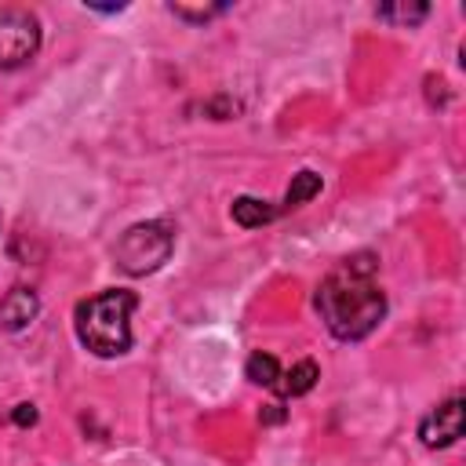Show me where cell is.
<instances>
[{"label": "cell", "mask_w": 466, "mask_h": 466, "mask_svg": "<svg viewBox=\"0 0 466 466\" xmlns=\"http://www.w3.org/2000/svg\"><path fill=\"white\" fill-rule=\"evenodd\" d=\"M15 422H36V411H33V404H18V411H15Z\"/></svg>", "instance_id": "4fadbf2b"}, {"label": "cell", "mask_w": 466, "mask_h": 466, "mask_svg": "<svg viewBox=\"0 0 466 466\" xmlns=\"http://www.w3.org/2000/svg\"><path fill=\"white\" fill-rule=\"evenodd\" d=\"M317 379H320L317 364L313 360H299L291 371H284L277 379V390H280V397H302V393H309L317 386Z\"/></svg>", "instance_id": "52a82bcc"}, {"label": "cell", "mask_w": 466, "mask_h": 466, "mask_svg": "<svg viewBox=\"0 0 466 466\" xmlns=\"http://www.w3.org/2000/svg\"><path fill=\"white\" fill-rule=\"evenodd\" d=\"M419 437L426 448H451L462 437V397H448L444 404H437L419 422Z\"/></svg>", "instance_id": "5b68a950"}, {"label": "cell", "mask_w": 466, "mask_h": 466, "mask_svg": "<svg viewBox=\"0 0 466 466\" xmlns=\"http://www.w3.org/2000/svg\"><path fill=\"white\" fill-rule=\"evenodd\" d=\"M248 379L255 382V386H277V379H280V364H277V357L273 353H251L248 357Z\"/></svg>", "instance_id": "30bf717a"}, {"label": "cell", "mask_w": 466, "mask_h": 466, "mask_svg": "<svg viewBox=\"0 0 466 466\" xmlns=\"http://www.w3.org/2000/svg\"><path fill=\"white\" fill-rule=\"evenodd\" d=\"M171 248H175V233L167 222H135L120 233L116 248H113V258L124 273L131 277H146V273H157L167 258H171Z\"/></svg>", "instance_id": "3957f363"}, {"label": "cell", "mask_w": 466, "mask_h": 466, "mask_svg": "<svg viewBox=\"0 0 466 466\" xmlns=\"http://www.w3.org/2000/svg\"><path fill=\"white\" fill-rule=\"evenodd\" d=\"M229 215H233V222H237V226L255 229V226L269 222L277 211H273L266 200H258V197H237V200H233V208H229Z\"/></svg>", "instance_id": "ba28073f"}, {"label": "cell", "mask_w": 466, "mask_h": 466, "mask_svg": "<svg viewBox=\"0 0 466 466\" xmlns=\"http://www.w3.org/2000/svg\"><path fill=\"white\" fill-rule=\"evenodd\" d=\"M40 51V18L29 7H0V69H18Z\"/></svg>", "instance_id": "277c9868"}, {"label": "cell", "mask_w": 466, "mask_h": 466, "mask_svg": "<svg viewBox=\"0 0 466 466\" xmlns=\"http://www.w3.org/2000/svg\"><path fill=\"white\" fill-rule=\"evenodd\" d=\"M382 22H397V25H415V22H422L426 15H430V7L426 4H386V7H379L375 11Z\"/></svg>", "instance_id": "8fae6325"}, {"label": "cell", "mask_w": 466, "mask_h": 466, "mask_svg": "<svg viewBox=\"0 0 466 466\" xmlns=\"http://www.w3.org/2000/svg\"><path fill=\"white\" fill-rule=\"evenodd\" d=\"M317 193H320V175H317V171H299V175L291 178L288 193H284V208H299V204L313 200Z\"/></svg>", "instance_id": "9c48e42d"}, {"label": "cell", "mask_w": 466, "mask_h": 466, "mask_svg": "<svg viewBox=\"0 0 466 466\" xmlns=\"http://www.w3.org/2000/svg\"><path fill=\"white\" fill-rule=\"evenodd\" d=\"M36 313H40V299H36L33 288H11L0 299V328H7V331L29 328Z\"/></svg>", "instance_id": "8992f818"}, {"label": "cell", "mask_w": 466, "mask_h": 466, "mask_svg": "<svg viewBox=\"0 0 466 466\" xmlns=\"http://www.w3.org/2000/svg\"><path fill=\"white\" fill-rule=\"evenodd\" d=\"M222 11H226L222 4H215V7H182V4H171V15H178V18H189V22H208V18L222 15Z\"/></svg>", "instance_id": "7c38bea8"}, {"label": "cell", "mask_w": 466, "mask_h": 466, "mask_svg": "<svg viewBox=\"0 0 466 466\" xmlns=\"http://www.w3.org/2000/svg\"><path fill=\"white\" fill-rule=\"evenodd\" d=\"M138 306L135 291L109 288L102 295H91L76 306L73 324L76 339L95 353V357H120L131 350V309Z\"/></svg>", "instance_id": "7a4b0ae2"}, {"label": "cell", "mask_w": 466, "mask_h": 466, "mask_svg": "<svg viewBox=\"0 0 466 466\" xmlns=\"http://www.w3.org/2000/svg\"><path fill=\"white\" fill-rule=\"evenodd\" d=\"M317 313L324 328L342 342L371 335L386 317V295L375 280V258L353 255L339 262L317 288Z\"/></svg>", "instance_id": "6da1fadb"}]
</instances>
